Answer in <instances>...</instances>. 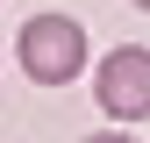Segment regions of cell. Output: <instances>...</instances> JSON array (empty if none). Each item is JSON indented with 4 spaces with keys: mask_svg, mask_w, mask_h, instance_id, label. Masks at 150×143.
Here are the masks:
<instances>
[{
    "mask_svg": "<svg viewBox=\"0 0 150 143\" xmlns=\"http://www.w3.org/2000/svg\"><path fill=\"white\" fill-rule=\"evenodd\" d=\"M136 7H143V14H150V0H136Z\"/></svg>",
    "mask_w": 150,
    "mask_h": 143,
    "instance_id": "277c9868",
    "label": "cell"
},
{
    "mask_svg": "<svg viewBox=\"0 0 150 143\" xmlns=\"http://www.w3.org/2000/svg\"><path fill=\"white\" fill-rule=\"evenodd\" d=\"M14 57H22V72L36 86H71L93 50H86V29L71 14H29L22 36H14Z\"/></svg>",
    "mask_w": 150,
    "mask_h": 143,
    "instance_id": "6da1fadb",
    "label": "cell"
},
{
    "mask_svg": "<svg viewBox=\"0 0 150 143\" xmlns=\"http://www.w3.org/2000/svg\"><path fill=\"white\" fill-rule=\"evenodd\" d=\"M93 100H100V115H115V122H150V50L143 43L107 50L100 72H93Z\"/></svg>",
    "mask_w": 150,
    "mask_h": 143,
    "instance_id": "7a4b0ae2",
    "label": "cell"
},
{
    "mask_svg": "<svg viewBox=\"0 0 150 143\" xmlns=\"http://www.w3.org/2000/svg\"><path fill=\"white\" fill-rule=\"evenodd\" d=\"M86 143H136L129 129H107V136H86Z\"/></svg>",
    "mask_w": 150,
    "mask_h": 143,
    "instance_id": "3957f363",
    "label": "cell"
}]
</instances>
